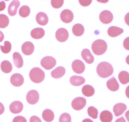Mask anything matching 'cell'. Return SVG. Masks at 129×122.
Returning <instances> with one entry per match:
<instances>
[{"label":"cell","mask_w":129,"mask_h":122,"mask_svg":"<svg viewBox=\"0 0 129 122\" xmlns=\"http://www.w3.org/2000/svg\"><path fill=\"white\" fill-rule=\"evenodd\" d=\"M96 72L102 78H107L113 74V68L110 63L103 62L97 66Z\"/></svg>","instance_id":"cell-1"},{"label":"cell","mask_w":129,"mask_h":122,"mask_svg":"<svg viewBox=\"0 0 129 122\" xmlns=\"http://www.w3.org/2000/svg\"><path fill=\"white\" fill-rule=\"evenodd\" d=\"M29 77H30V80L33 82L39 84L43 82V80L45 78V73L40 68L35 67V68H32L30 70V73H29Z\"/></svg>","instance_id":"cell-2"},{"label":"cell","mask_w":129,"mask_h":122,"mask_svg":"<svg viewBox=\"0 0 129 122\" xmlns=\"http://www.w3.org/2000/svg\"><path fill=\"white\" fill-rule=\"evenodd\" d=\"M91 48L94 54L96 55H102L107 51V44L102 39H98L93 43Z\"/></svg>","instance_id":"cell-3"},{"label":"cell","mask_w":129,"mask_h":122,"mask_svg":"<svg viewBox=\"0 0 129 122\" xmlns=\"http://www.w3.org/2000/svg\"><path fill=\"white\" fill-rule=\"evenodd\" d=\"M40 64L45 70H49L55 67L56 65V60L52 56H46L42 59Z\"/></svg>","instance_id":"cell-4"},{"label":"cell","mask_w":129,"mask_h":122,"mask_svg":"<svg viewBox=\"0 0 129 122\" xmlns=\"http://www.w3.org/2000/svg\"><path fill=\"white\" fill-rule=\"evenodd\" d=\"M86 105V100L82 97H78L74 99L71 104L73 108L77 111H79L84 108Z\"/></svg>","instance_id":"cell-5"},{"label":"cell","mask_w":129,"mask_h":122,"mask_svg":"<svg viewBox=\"0 0 129 122\" xmlns=\"http://www.w3.org/2000/svg\"><path fill=\"white\" fill-rule=\"evenodd\" d=\"M55 37L58 41L64 43L69 38V32L64 28H60L57 30L55 33Z\"/></svg>","instance_id":"cell-6"},{"label":"cell","mask_w":129,"mask_h":122,"mask_svg":"<svg viewBox=\"0 0 129 122\" xmlns=\"http://www.w3.org/2000/svg\"><path fill=\"white\" fill-rule=\"evenodd\" d=\"M113 19V14L111 11L104 10L100 15V20L104 24H108L112 22Z\"/></svg>","instance_id":"cell-7"},{"label":"cell","mask_w":129,"mask_h":122,"mask_svg":"<svg viewBox=\"0 0 129 122\" xmlns=\"http://www.w3.org/2000/svg\"><path fill=\"white\" fill-rule=\"evenodd\" d=\"M39 100V94L35 90H31L26 95V101L30 105L37 103Z\"/></svg>","instance_id":"cell-8"},{"label":"cell","mask_w":129,"mask_h":122,"mask_svg":"<svg viewBox=\"0 0 129 122\" xmlns=\"http://www.w3.org/2000/svg\"><path fill=\"white\" fill-rule=\"evenodd\" d=\"M72 68L76 73L81 74L84 72V70H85V65L83 62L81 60L76 59L72 63Z\"/></svg>","instance_id":"cell-9"},{"label":"cell","mask_w":129,"mask_h":122,"mask_svg":"<svg viewBox=\"0 0 129 122\" xmlns=\"http://www.w3.org/2000/svg\"><path fill=\"white\" fill-rule=\"evenodd\" d=\"M10 82L13 86L20 87L23 84L24 78L20 73H15L10 78Z\"/></svg>","instance_id":"cell-10"},{"label":"cell","mask_w":129,"mask_h":122,"mask_svg":"<svg viewBox=\"0 0 129 122\" xmlns=\"http://www.w3.org/2000/svg\"><path fill=\"white\" fill-rule=\"evenodd\" d=\"M74 18L73 13L69 10H64L60 13V19L62 21L66 24L71 22Z\"/></svg>","instance_id":"cell-11"},{"label":"cell","mask_w":129,"mask_h":122,"mask_svg":"<svg viewBox=\"0 0 129 122\" xmlns=\"http://www.w3.org/2000/svg\"><path fill=\"white\" fill-rule=\"evenodd\" d=\"M23 109V105L21 102L18 101H14L10 105V110L12 113L18 114L22 111Z\"/></svg>","instance_id":"cell-12"},{"label":"cell","mask_w":129,"mask_h":122,"mask_svg":"<svg viewBox=\"0 0 129 122\" xmlns=\"http://www.w3.org/2000/svg\"><path fill=\"white\" fill-rule=\"evenodd\" d=\"M35 49V47L33 44L31 42H25L23 44L22 46H21V51H22L23 53L25 55H30L32 54Z\"/></svg>","instance_id":"cell-13"},{"label":"cell","mask_w":129,"mask_h":122,"mask_svg":"<svg viewBox=\"0 0 129 122\" xmlns=\"http://www.w3.org/2000/svg\"><path fill=\"white\" fill-rule=\"evenodd\" d=\"M20 5V3L18 0H13L11 1L10 4L8 9V12L10 16H15L17 12V10L19 8Z\"/></svg>","instance_id":"cell-14"},{"label":"cell","mask_w":129,"mask_h":122,"mask_svg":"<svg viewBox=\"0 0 129 122\" xmlns=\"http://www.w3.org/2000/svg\"><path fill=\"white\" fill-rule=\"evenodd\" d=\"M81 56L83 59L88 64H91L94 62V57L88 49H84L81 52Z\"/></svg>","instance_id":"cell-15"},{"label":"cell","mask_w":129,"mask_h":122,"mask_svg":"<svg viewBox=\"0 0 129 122\" xmlns=\"http://www.w3.org/2000/svg\"><path fill=\"white\" fill-rule=\"evenodd\" d=\"M127 110V106L123 103H118L115 105L113 107V112L116 116H119L124 113Z\"/></svg>","instance_id":"cell-16"},{"label":"cell","mask_w":129,"mask_h":122,"mask_svg":"<svg viewBox=\"0 0 129 122\" xmlns=\"http://www.w3.org/2000/svg\"><path fill=\"white\" fill-rule=\"evenodd\" d=\"M36 21L39 25H45L49 22V18L46 13L44 12H39L36 16Z\"/></svg>","instance_id":"cell-17"},{"label":"cell","mask_w":129,"mask_h":122,"mask_svg":"<svg viewBox=\"0 0 129 122\" xmlns=\"http://www.w3.org/2000/svg\"><path fill=\"white\" fill-rule=\"evenodd\" d=\"M123 32V30L121 28L118 27L112 26L110 27L108 29V34L109 36L112 37H115L118 36L120 34Z\"/></svg>","instance_id":"cell-18"},{"label":"cell","mask_w":129,"mask_h":122,"mask_svg":"<svg viewBox=\"0 0 129 122\" xmlns=\"http://www.w3.org/2000/svg\"><path fill=\"white\" fill-rule=\"evenodd\" d=\"M13 59L14 64H15V67L17 68H21L23 65V60L21 57V54L19 53L15 52L13 54Z\"/></svg>","instance_id":"cell-19"},{"label":"cell","mask_w":129,"mask_h":122,"mask_svg":"<svg viewBox=\"0 0 129 122\" xmlns=\"http://www.w3.org/2000/svg\"><path fill=\"white\" fill-rule=\"evenodd\" d=\"M45 35V31L42 28H36L31 31V36L34 39H39L42 38Z\"/></svg>","instance_id":"cell-20"},{"label":"cell","mask_w":129,"mask_h":122,"mask_svg":"<svg viewBox=\"0 0 129 122\" xmlns=\"http://www.w3.org/2000/svg\"><path fill=\"white\" fill-rule=\"evenodd\" d=\"M107 87L111 91H117L119 89V85L115 77H112L107 82Z\"/></svg>","instance_id":"cell-21"},{"label":"cell","mask_w":129,"mask_h":122,"mask_svg":"<svg viewBox=\"0 0 129 122\" xmlns=\"http://www.w3.org/2000/svg\"><path fill=\"white\" fill-rule=\"evenodd\" d=\"M66 69L63 67H59L51 72V75L54 78H59L65 75Z\"/></svg>","instance_id":"cell-22"},{"label":"cell","mask_w":129,"mask_h":122,"mask_svg":"<svg viewBox=\"0 0 129 122\" xmlns=\"http://www.w3.org/2000/svg\"><path fill=\"white\" fill-rule=\"evenodd\" d=\"M100 118L102 122H112L113 120V115L109 111H103L100 115Z\"/></svg>","instance_id":"cell-23"},{"label":"cell","mask_w":129,"mask_h":122,"mask_svg":"<svg viewBox=\"0 0 129 122\" xmlns=\"http://www.w3.org/2000/svg\"><path fill=\"white\" fill-rule=\"evenodd\" d=\"M85 79L83 77L80 76H73L70 78V83L74 86H80L84 84Z\"/></svg>","instance_id":"cell-24"},{"label":"cell","mask_w":129,"mask_h":122,"mask_svg":"<svg viewBox=\"0 0 129 122\" xmlns=\"http://www.w3.org/2000/svg\"><path fill=\"white\" fill-rule=\"evenodd\" d=\"M42 118L47 122L52 121L54 119V112L49 109L45 110L42 113Z\"/></svg>","instance_id":"cell-25"},{"label":"cell","mask_w":129,"mask_h":122,"mask_svg":"<svg viewBox=\"0 0 129 122\" xmlns=\"http://www.w3.org/2000/svg\"><path fill=\"white\" fill-rule=\"evenodd\" d=\"M84 32V27L80 24H77L73 26V33L76 36H81Z\"/></svg>","instance_id":"cell-26"},{"label":"cell","mask_w":129,"mask_h":122,"mask_svg":"<svg viewBox=\"0 0 129 122\" xmlns=\"http://www.w3.org/2000/svg\"><path fill=\"white\" fill-rule=\"evenodd\" d=\"M82 92H83V95H84L86 97H91V96H93L94 94V89L93 87L89 85H85L83 86L82 88Z\"/></svg>","instance_id":"cell-27"},{"label":"cell","mask_w":129,"mask_h":122,"mask_svg":"<svg viewBox=\"0 0 129 122\" xmlns=\"http://www.w3.org/2000/svg\"><path fill=\"white\" fill-rule=\"evenodd\" d=\"M12 65L9 61H3L1 63V69L3 72L5 73H9L12 71Z\"/></svg>","instance_id":"cell-28"},{"label":"cell","mask_w":129,"mask_h":122,"mask_svg":"<svg viewBox=\"0 0 129 122\" xmlns=\"http://www.w3.org/2000/svg\"><path fill=\"white\" fill-rule=\"evenodd\" d=\"M118 79L121 84H127L129 82V73L126 71H122L118 74Z\"/></svg>","instance_id":"cell-29"},{"label":"cell","mask_w":129,"mask_h":122,"mask_svg":"<svg viewBox=\"0 0 129 122\" xmlns=\"http://www.w3.org/2000/svg\"><path fill=\"white\" fill-rule=\"evenodd\" d=\"M10 20L8 17L6 15L4 14H0V28L1 29H5L9 25Z\"/></svg>","instance_id":"cell-30"},{"label":"cell","mask_w":129,"mask_h":122,"mask_svg":"<svg viewBox=\"0 0 129 122\" xmlns=\"http://www.w3.org/2000/svg\"><path fill=\"white\" fill-rule=\"evenodd\" d=\"M30 8L28 6L24 5L21 6L19 10V15L20 16L23 18H26L30 15Z\"/></svg>","instance_id":"cell-31"},{"label":"cell","mask_w":129,"mask_h":122,"mask_svg":"<svg viewBox=\"0 0 129 122\" xmlns=\"http://www.w3.org/2000/svg\"><path fill=\"white\" fill-rule=\"evenodd\" d=\"M88 114L92 118L96 119L98 118V111L96 108L93 106H90L88 109Z\"/></svg>","instance_id":"cell-32"},{"label":"cell","mask_w":129,"mask_h":122,"mask_svg":"<svg viewBox=\"0 0 129 122\" xmlns=\"http://www.w3.org/2000/svg\"><path fill=\"white\" fill-rule=\"evenodd\" d=\"M1 51L5 54H8L11 50V44L9 41H5L3 46H0Z\"/></svg>","instance_id":"cell-33"},{"label":"cell","mask_w":129,"mask_h":122,"mask_svg":"<svg viewBox=\"0 0 129 122\" xmlns=\"http://www.w3.org/2000/svg\"><path fill=\"white\" fill-rule=\"evenodd\" d=\"M64 4V0H51V5L55 9L60 8Z\"/></svg>","instance_id":"cell-34"},{"label":"cell","mask_w":129,"mask_h":122,"mask_svg":"<svg viewBox=\"0 0 129 122\" xmlns=\"http://www.w3.org/2000/svg\"><path fill=\"white\" fill-rule=\"evenodd\" d=\"M59 122H71V117L69 114L64 113L60 115L59 118Z\"/></svg>","instance_id":"cell-35"},{"label":"cell","mask_w":129,"mask_h":122,"mask_svg":"<svg viewBox=\"0 0 129 122\" xmlns=\"http://www.w3.org/2000/svg\"><path fill=\"white\" fill-rule=\"evenodd\" d=\"M13 122H27L26 118H24L23 116H18L14 118L13 120Z\"/></svg>","instance_id":"cell-36"},{"label":"cell","mask_w":129,"mask_h":122,"mask_svg":"<svg viewBox=\"0 0 129 122\" xmlns=\"http://www.w3.org/2000/svg\"><path fill=\"white\" fill-rule=\"evenodd\" d=\"M79 4L83 6H88L91 5L92 0H79Z\"/></svg>","instance_id":"cell-37"},{"label":"cell","mask_w":129,"mask_h":122,"mask_svg":"<svg viewBox=\"0 0 129 122\" xmlns=\"http://www.w3.org/2000/svg\"><path fill=\"white\" fill-rule=\"evenodd\" d=\"M123 47L127 50H129V37L126 38L123 41Z\"/></svg>","instance_id":"cell-38"},{"label":"cell","mask_w":129,"mask_h":122,"mask_svg":"<svg viewBox=\"0 0 129 122\" xmlns=\"http://www.w3.org/2000/svg\"><path fill=\"white\" fill-rule=\"evenodd\" d=\"M30 122H42L41 120L36 116H32L30 119Z\"/></svg>","instance_id":"cell-39"},{"label":"cell","mask_w":129,"mask_h":122,"mask_svg":"<svg viewBox=\"0 0 129 122\" xmlns=\"http://www.w3.org/2000/svg\"><path fill=\"white\" fill-rule=\"evenodd\" d=\"M6 8V3L5 1H1L0 2V11H3Z\"/></svg>","instance_id":"cell-40"},{"label":"cell","mask_w":129,"mask_h":122,"mask_svg":"<svg viewBox=\"0 0 129 122\" xmlns=\"http://www.w3.org/2000/svg\"><path fill=\"white\" fill-rule=\"evenodd\" d=\"M5 111V107L1 103H0V115H2Z\"/></svg>","instance_id":"cell-41"},{"label":"cell","mask_w":129,"mask_h":122,"mask_svg":"<svg viewBox=\"0 0 129 122\" xmlns=\"http://www.w3.org/2000/svg\"><path fill=\"white\" fill-rule=\"evenodd\" d=\"M125 22L126 24L129 26V13L126 14L125 16Z\"/></svg>","instance_id":"cell-42"},{"label":"cell","mask_w":129,"mask_h":122,"mask_svg":"<svg viewBox=\"0 0 129 122\" xmlns=\"http://www.w3.org/2000/svg\"><path fill=\"white\" fill-rule=\"evenodd\" d=\"M4 38H5V36H4L3 33L1 31H0V43L3 40Z\"/></svg>","instance_id":"cell-43"},{"label":"cell","mask_w":129,"mask_h":122,"mask_svg":"<svg viewBox=\"0 0 129 122\" xmlns=\"http://www.w3.org/2000/svg\"><path fill=\"white\" fill-rule=\"evenodd\" d=\"M115 122H126V121L125 120V119L123 118V117H121L120 118L117 119V120L115 121Z\"/></svg>","instance_id":"cell-44"},{"label":"cell","mask_w":129,"mask_h":122,"mask_svg":"<svg viewBox=\"0 0 129 122\" xmlns=\"http://www.w3.org/2000/svg\"><path fill=\"white\" fill-rule=\"evenodd\" d=\"M125 94H126V96H127V97L129 99V86L127 87V89H126Z\"/></svg>","instance_id":"cell-45"},{"label":"cell","mask_w":129,"mask_h":122,"mask_svg":"<svg viewBox=\"0 0 129 122\" xmlns=\"http://www.w3.org/2000/svg\"><path fill=\"white\" fill-rule=\"evenodd\" d=\"M96 1L100 3H107L108 2L109 0H96Z\"/></svg>","instance_id":"cell-46"},{"label":"cell","mask_w":129,"mask_h":122,"mask_svg":"<svg viewBox=\"0 0 129 122\" xmlns=\"http://www.w3.org/2000/svg\"><path fill=\"white\" fill-rule=\"evenodd\" d=\"M125 116H126V118L127 119L128 121L129 122V111H127L125 113Z\"/></svg>","instance_id":"cell-47"},{"label":"cell","mask_w":129,"mask_h":122,"mask_svg":"<svg viewBox=\"0 0 129 122\" xmlns=\"http://www.w3.org/2000/svg\"><path fill=\"white\" fill-rule=\"evenodd\" d=\"M82 122H93V120H90V119H88V118H86V119H84V120H83Z\"/></svg>","instance_id":"cell-48"},{"label":"cell","mask_w":129,"mask_h":122,"mask_svg":"<svg viewBox=\"0 0 129 122\" xmlns=\"http://www.w3.org/2000/svg\"><path fill=\"white\" fill-rule=\"evenodd\" d=\"M126 63L128 65H129V55L126 58Z\"/></svg>","instance_id":"cell-49"},{"label":"cell","mask_w":129,"mask_h":122,"mask_svg":"<svg viewBox=\"0 0 129 122\" xmlns=\"http://www.w3.org/2000/svg\"><path fill=\"white\" fill-rule=\"evenodd\" d=\"M4 1H10V0H4Z\"/></svg>","instance_id":"cell-50"}]
</instances>
